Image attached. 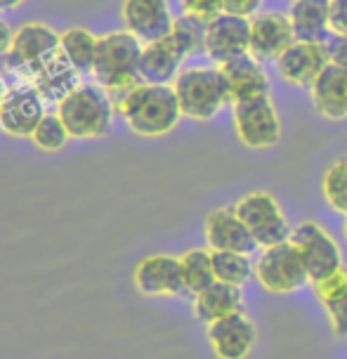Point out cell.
<instances>
[{
  "mask_svg": "<svg viewBox=\"0 0 347 359\" xmlns=\"http://www.w3.org/2000/svg\"><path fill=\"white\" fill-rule=\"evenodd\" d=\"M243 310V296L241 286L224 284V281H213L208 288L196 293L194 298V314L205 324H213L217 319L227 317V314Z\"/></svg>",
  "mask_w": 347,
  "mask_h": 359,
  "instance_id": "obj_22",
  "label": "cell"
},
{
  "mask_svg": "<svg viewBox=\"0 0 347 359\" xmlns=\"http://www.w3.org/2000/svg\"><path fill=\"white\" fill-rule=\"evenodd\" d=\"M312 286H314V296H317V300L324 307L338 303V300H343L347 296V267L340 265L329 277L312 281Z\"/></svg>",
  "mask_w": 347,
  "mask_h": 359,
  "instance_id": "obj_30",
  "label": "cell"
},
{
  "mask_svg": "<svg viewBox=\"0 0 347 359\" xmlns=\"http://www.w3.org/2000/svg\"><path fill=\"white\" fill-rule=\"evenodd\" d=\"M107 95L114 104V111L121 114L130 130L142 137L168 135L182 118V109L172 86L140 83L135 88L109 90Z\"/></svg>",
  "mask_w": 347,
  "mask_h": 359,
  "instance_id": "obj_1",
  "label": "cell"
},
{
  "mask_svg": "<svg viewBox=\"0 0 347 359\" xmlns=\"http://www.w3.org/2000/svg\"><path fill=\"white\" fill-rule=\"evenodd\" d=\"M62 53V36L45 24L31 22L15 31L12 45L5 55L8 69L19 83H34Z\"/></svg>",
  "mask_w": 347,
  "mask_h": 359,
  "instance_id": "obj_5",
  "label": "cell"
},
{
  "mask_svg": "<svg viewBox=\"0 0 347 359\" xmlns=\"http://www.w3.org/2000/svg\"><path fill=\"white\" fill-rule=\"evenodd\" d=\"M182 265V279L187 293H201L203 288H208L215 281V269H213V253L203 251V248H194L187 251L179 258Z\"/></svg>",
  "mask_w": 347,
  "mask_h": 359,
  "instance_id": "obj_25",
  "label": "cell"
},
{
  "mask_svg": "<svg viewBox=\"0 0 347 359\" xmlns=\"http://www.w3.org/2000/svg\"><path fill=\"white\" fill-rule=\"evenodd\" d=\"M291 241L298 246L300 255H303L310 281L329 277L331 272H336L343 265V260H340L343 255H340L336 239L317 222L312 220L300 222L291 232Z\"/></svg>",
  "mask_w": 347,
  "mask_h": 359,
  "instance_id": "obj_9",
  "label": "cell"
},
{
  "mask_svg": "<svg viewBox=\"0 0 347 359\" xmlns=\"http://www.w3.org/2000/svg\"><path fill=\"white\" fill-rule=\"evenodd\" d=\"M175 95L182 116L194 121H210L231 104L229 86L220 67H191L177 74Z\"/></svg>",
  "mask_w": 347,
  "mask_h": 359,
  "instance_id": "obj_2",
  "label": "cell"
},
{
  "mask_svg": "<svg viewBox=\"0 0 347 359\" xmlns=\"http://www.w3.org/2000/svg\"><path fill=\"white\" fill-rule=\"evenodd\" d=\"M326 312H329L333 333H336L338 338H347V296L326 307Z\"/></svg>",
  "mask_w": 347,
  "mask_h": 359,
  "instance_id": "obj_32",
  "label": "cell"
},
{
  "mask_svg": "<svg viewBox=\"0 0 347 359\" xmlns=\"http://www.w3.org/2000/svg\"><path fill=\"white\" fill-rule=\"evenodd\" d=\"M57 114L64 121L72 137H104L111 133L114 123V104L109 100L107 90L100 86L81 83L74 93H69L60 104Z\"/></svg>",
  "mask_w": 347,
  "mask_h": 359,
  "instance_id": "obj_4",
  "label": "cell"
},
{
  "mask_svg": "<svg viewBox=\"0 0 347 359\" xmlns=\"http://www.w3.org/2000/svg\"><path fill=\"white\" fill-rule=\"evenodd\" d=\"M10 86H8V81H5V76L0 74V107H3V102H5V97L10 95Z\"/></svg>",
  "mask_w": 347,
  "mask_h": 359,
  "instance_id": "obj_37",
  "label": "cell"
},
{
  "mask_svg": "<svg viewBox=\"0 0 347 359\" xmlns=\"http://www.w3.org/2000/svg\"><path fill=\"white\" fill-rule=\"evenodd\" d=\"M220 69L224 79H227L231 104H241V102H250L269 95V79L265 69L260 67V62L250 53L220 64Z\"/></svg>",
  "mask_w": 347,
  "mask_h": 359,
  "instance_id": "obj_18",
  "label": "cell"
},
{
  "mask_svg": "<svg viewBox=\"0 0 347 359\" xmlns=\"http://www.w3.org/2000/svg\"><path fill=\"white\" fill-rule=\"evenodd\" d=\"M321 189H324L326 203H329L333 210H338V213L347 215V156L338 158V161L326 170Z\"/></svg>",
  "mask_w": 347,
  "mask_h": 359,
  "instance_id": "obj_28",
  "label": "cell"
},
{
  "mask_svg": "<svg viewBox=\"0 0 347 359\" xmlns=\"http://www.w3.org/2000/svg\"><path fill=\"white\" fill-rule=\"evenodd\" d=\"M62 53L72 62V67L79 74L93 72L95 55H97V38L90 34L88 29L74 27L62 34Z\"/></svg>",
  "mask_w": 347,
  "mask_h": 359,
  "instance_id": "obj_24",
  "label": "cell"
},
{
  "mask_svg": "<svg viewBox=\"0 0 347 359\" xmlns=\"http://www.w3.org/2000/svg\"><path fill=\"white\" fill-rule=\"evenodd\" d=\"M234 128L241 144L250 149H267L281 140V118L269 95L234 104Z\"/></svg>",
  "mask_w": 347,
  "mask_h": 359,
  "instance_id": "obj_8",
  "label": "cell"
},
{
  "mask_svg": "<svg viewBox=\"0 0 347 359\" xmlns=\"http://www.w3.org/2000/svg\"><path fill=\"white\" fill-rule=\"evenodd\" d=\"M236 215L241 217L258 246L269 248L276 243H284L291 239V229H288V220L281 210L279 201L267 194V191H253L236 201Z\"/></svg>",
  "mask_w": 347,
  "mask_h": 359,
  "instance_id": "obj_7",
  "label": "cell"
},
{
  "mask_svg": "<svg viewBox=\"0 0 347 359\" xmlns=\"http://www.w3.org/2000/svg\"><path fill=\"white\" fill-rule=\"evenodd\" d=\"M45 104L48 102L34 86L19 83L0 107V128L12 137H31L45 116Z\"/></svg>",
  "mask_w": 347,
  "mask_h": 359,
  "instance_id": "obj_10",
  "label": "cell"
},
{
  "mask_svg": "<svg viewBox=\"0 0 347 359\" xmlns=\"http://www.w3.org/2000/svg\"><path fill=\"white\" fill-rule=\"evenodd\" d=\"M12 38H15L12 29L3 22V19H0V57L8 55V50H10V45H12Z\"/></svg>",
  "mask_w": 347,
  "mask_h": 359,
  "instance_id": "obj_36",
  "label": "cell"
},
{
  "mask_svg": "<svg viewBox=\"0 0 347 359\" xmlns=\"http://www.w3.org/2000/svg\"><path fill=\"white\" fill-rule=\"evenodd\" d=\"M288 22L293 27L295 41L326 43V38L331 36L329 0H293Z\"/></svg>",
  "mask_w": 347,
  "mask_h": 359,
  "instance_id": "obj_21",
  "label": "cell"
},
{
  "mask_svg": "<svg viewBox=\"0 0 347 359\" xmlns=\"http://www.w3.org/2000/svg\"><path fill=\"white\" fill-rule=\"evenodd\" d=\"M170 36L175 38V43L182 48L184 55H201L205 53V36H208V19L196 17L184 12L182 17H177L172 22Z\"/></svg>",
  "mask_w": 347,
  "mask_h": 359,
  "instance_id": "obj_26",
  "label": "cell"
},
{
  "mask_svg": "<svg viewBox=\"0 0 347 359\" xmlns=\"http://www.w3.org/2000/svg\"><path fill=\"white\" fill-rule=\"evenodd\" d=\"M326 55H329V62L340 64V67H347V36L343 34H331L326 38Z\"/></svg>",
  "mask_w": 347,
  "mask_h": 359,
  "instance_id": "obj_33",
  "label": "cell"
},
{
  "mask_svg": "<svg viewBox=\"0 0 347 359\" xmlns=\"http://www.w3.org/2000/svg\"><path fill=\"white\" fill-rule=\"evenodd\" d=\"M213 253V269H215V279L224 281V284H234L241 286L250 279V274L255 272L250 267L248 255L234 253V251H210Z\"/></svg>",
  "mask_w": 347,
  "mask_h": 359,
  "instance_id": "obj_27",
  "label": "cell"
},
{
  "mask_svg": "<svg viewBox=\"0 0 347 359\" xmlns=\"http://www.w3.org/2000/svg\"><path fill=\"white\" fill-rule=\"evenodd\" d=\"M205 241L210 251H234L250 255L258 248V241L248 232L234 208H217L205 217Z\"/></svg>",
  "mask_w": 347,
  "mask_h": 359,
  "instance_id": "obj_17",
  "label": "cell"
},
{
  "mask_svg": "<svg viewBox=\"0 0 347 359\" xmlns=\"http://www.w3.org/2000/svg\"><path fill=\"white\" fill-rule=\"evenodd\" d=\"M343 232H345V239H347V215H345V224H343Z\"/></svg>",
  "mask_w": 347,
  "mask_h": 359,
  "instance_id": "obj_39",
  "label": "cell"
},
{
  "mask_svg": "<svg viewBox=\"0 0 347 359\" xmlns=\"http://www.w3.org/2000/svg\"><path fill=\"white\" fill-rule=\"evenodd\" d=\"M123 22L132 36L142 43L170 36L172 15L168 0H123Z\"/></svg>",
  "mask_w": 347,
  "mask_h": 359,
  "instance_id": "obj_16",
  "label": "cell"
},
{
  "mask_svg": "<svg viewBox=\"0 0 347 359\" xmlns=\"http://www.w3.org/2000/svg\"><path fill=\"white\" fill-rule=\"evenodd\" d=\"M184 57L187 55L182 53V48L175 43L172 36L144 43L142 57H140V76H142L144 83L168 86L170 81L177 79Z\"/></svg>",
  "mask_w": 347,
  "mask_h": 359,
  "instance_id": "obj_20",
  "label": "cell"
},
{
  "mask_svg": "<svg viewBox=\"0 0 347 359\" xmlns=\"http://www.w3.org/2000/svg\"><path fill=\"white\" fill-rule=\"evenodd\" d=\"M329 64V55H326L324 43H305L295 41L291 48L284 50L276 60V69L279 76L291 86L310 88L317 76L324 72Z\"/></svg>",
  "mask_w": 347,
  "mask_h": 359,
  "instance_id": "obj_14",
  "label": "cell"
},
{
  "mask_svg": "<svg viewBox=\"0 0 347 359\" xmlns=\"http://www.w3.org/2000/svg\"><path fill=\"white\" fill-rule=\"evenodd\" d=\"M22 3H24V0H0V10H15Z\"/></svg>",
  "mask_w": 347,
  "mask_h": 359,
  "instance_id": "obj_38",
  "label": "cell"
},
{
  "mask_svg": "<svg viewBox=\"0 0 347 359\" xmlns=\"http://www.w3.org/2000/svg\"><path fill=\"white\" fill-rule=\"evenodd\" d=\"M295 43L293 27L281 12H258L250 17V50L255 60H279V55Z\"/></svg>",
  "mask_w": 347,
  "mask_h": 359,
  "instance_id": "obj_13",
  "label": "cell"
},
{
  "mask_svg": "<svg viewBox=\"0 0 347 359\" xmlns=\"http://www.w3.org/2000/svg\"><path fill=\"white\" fill-rule=\"evenodd\" d=\"M255 277H258L260 286L274 296L300 291L310 281L303 255L291 239L262 251L258 265H255Z\"/></svg>",
  "mask_w": 347,
  "mask_h": 359,
  "instance_id": "obj_6",
  "label": "cell"
},
{
  "mask_svg": "<svg viewBox=\"0 0 347 359\" xmlns=\"http://www.w3.org/2000/svg\"><path fill=\"white\" fill-rule=\"evenodd\" d=\"M331 34L347 36V0H329Z\"/></svg>",
  "mask_w": 347,
  "mask_h": 359,
  "instance_id": "obj_34",
  "label": "cell"
},
{
  "mask_svg": "<svg viewBox=\"0 0 347 359\" xmlns=\"http://www.w3.org/2000/svg\"><path fill=\"white\" fill-rule=\"evenodd\" d=\"M314 111L331 121L347 118V67L329 62L310 86Z\"/></svg>",
  "mask_w": 347,
  "mask_h": 359,
  "instance_id": "obj_19",
  "label": "cell"
},
{
  "mask_svg": "<svg viewBox=\"0 0 347 359\" xmlns=\"http://www.w3.org/2000/svg\"><path fill=\"white\" fill-rule=\"evenodd\" d=\"M142 41L130 31H114L97 38V55H95L93 76L107 90H123L140 86V57H142Z\"/></svg>",
  "mask_w": 347,
  "mask_h": 359,
  "instance_id": "obj_3",
  "label": "cell"
},
{
  "mask_svg": "<svg viewBox=\"0 0 347 359\" xmlns=\"http://www.w3.org/2000/svg\"><path fill=\"white\" fill-rule=\"evenodd\" d=\"M250 50V19L220 12L208 22V36H205V55L217 67Z\"/></svg>",
  "mask_w": 347,
  "mask_h": 359,
  "instance_id": "obj_11",
  "label": "cell"
},
{
  "mask_svg": "<svg viewBox=\"0 0 347 359\" xmlns=\"http://www.w3.org/2000/svg\"><path fill=\"white\" fill-rule=\"evenodd\" d=\"M34 142L38 149L43 151H60L64 144L69 142V130L64 126V121L60 118V114H45L43 121L38 123V128L34 130Z\"/></svg>",
  "mask_w": 347,
  "mask_h": 359,
  "instance_id": "obj_29",
  "label": "cell"
},
{
  "mask_svg": "<svg viewBox=\"0 0 347 359\" xmlns=\"http://www.w3.org/2000/svg\"><path fill=\"white\" fill-rule=\"evenodd\" d=\"M31 86L43 95L45 102H57V104H60V102L67 97L69 93H74L81 83H79V72H76L72 67V62L64 57V53H60V57H57Z\"/></svg>",
  "mask_w": 347,
  "mask_h": 359,
  "instance_id": "obj_23",
  "label": "cell"
},
{
  "mask_svg": "<svg viewBox=\"0 0 347 359\" xmlns=\"http://www.w3.org/2000/svg\"><path fill=\"white\" fill-rule=\"evenodd\" d=\"M179 3H182L184 12L203 17V19H208V22L222 12V0H179Z\"/></svg>",
  "mask_w": 347,
  "mask_h": 359,
  "instance_id": "obj_31",
  "label": "cell"
},
{
  "mask_svg": "<svg viewBox=\"0 0 347 359\" xmlns=\"http://www.w3.org/2000/svg\"><path fill=\"white\" fill-rule=\"evenodd\" d=\"M135 286L142 296L161 298V296H182L184 288L182 265L179 258L172 255H149L135 269Z\"/></svg>",
  "mask_w": 347,
  "mask_h": 359,
  "instance_id": "obj_12",
  "label": "cell"
},
{
  "mask_svg": "<svg viewBox=\"0 0 347 359\" xmlns=\"http://www.w3.org/2000/svg\"><path fill=\"white\" fill-rule=\"evenodd\" d=\"M208 341L217 359H246L255 345V324L243 312L208 324Z\"/></svg>",
  "mask_w": 347,
  "mask_h": 359,
  "instance_id": "obj_15",
  "label": "cell"
},
{
  "mask_svg": "<svg viewBox=\"0 0 347 359\" xmlns=\"http://www.w3.org/2000/svg\"><path fill=\"white\" fill-rule=\"evenodd\" d=\"M262 0H222V12L229 15H239V17H250L258 15Z\"/></svg>",
  "mask_w": 347,
  "mask_h": 359,
  "instance_id": "obj_35",
  "label": "cell"
}]
</instances>
